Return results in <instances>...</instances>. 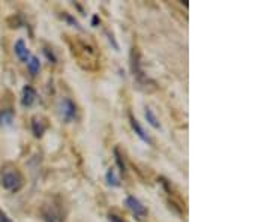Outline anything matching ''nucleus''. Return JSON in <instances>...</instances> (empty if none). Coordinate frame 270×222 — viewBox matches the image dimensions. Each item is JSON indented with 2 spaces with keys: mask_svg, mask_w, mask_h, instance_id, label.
Wrapping results in <instances>:
<instances>
[{
  "mask_svg": "<svg viewBox=\"0 0 270 222\" xmlns=\"http://www.w3.org/2000/svg\"><path fill=\"white\" fill-rule=\"evenodd\" d=\"M22 185H24V179H22V176L17 171H8L2 176V186L6 191L18 192L22 188Z\"/></svg>",
  "mask_w": 270,
  "mask_h": 222,
  "instance_id": "obj_1",
  "label": "nucleus"
},
{
  "mask_svg": "<svg viewBox=\"0 0 270 222\" xmlns=\"http://www.w3.org/2000/svg\"><path fill=\"white\" fill-rule=\"evenodd\" d=\"M59 108H60V114H62L65 122L69 123V122L77 119V105L69 98H63L60 101Z\"/></svg>",
  "mask_w": 270,
  "mask_h": 222,
  "instance_id": "obj_2",
  "label": "nucleus"
},
{
  "mask_svg": "<svg viewBox=\"0 0 270 222\" xmlns=\"http://www.w3.org/2000/svg\"><path fill=\"white\" fill-rule=\"evenodd\" d=\"M125 204H126V207L135 215V218L144 219V218L147 216V209H146V206L140 201V200H138L137 197H134V195L126 197Z\"/></svg>",
  "mask_w": 270,
  "mask_h": 222,
  "instance_id": "obj_3",
  "label": "nucleus"
},
{
  "mask_svg": "<svg viewBox=\"0 0 270 222\" xmlns=\"http://www.w3.org/2000/svg\"><path fill=\"white\" fill-rule=\"evenodd\" d=\"M131 69H132V74L135 78L141 80L144 75H143V71H141V65H140V54H138V48H132L131 51Z\"/></svg>",
  "mask_w": 270,
  "mask_h": 222,
  "instance_id": "obj_4",
  "label": "nucleus"
},
{
  "mask_svg": "<svg viewBox=\"0 0 270 222\" xmlns=\"http://www.w3.org/2000/svg\"><path fill=\"white\" fill-rule=\"evenodd\" d=\"M36 101V90L32 86H24L22 89V95H21V105L22 107H32Z\"/></svg>",
  "mask_w": 270,
  "mask_h": 222,
  "instance_id": "obj_5",
  "label": "nucleus"
},
{
  "mask_svg": "<svg viewBox=\"0 0 270 222\" xmlns=\"http://www.w3.org/2000/svg\"><path fill=\"white\" fill-rule=\"evenodd\" d=\"M129 122H131V126H132V129L135 131V134H137L144 143H147V144H152L153 141H152V138H150V135L147 134V132L144 131V128L140 125V122L135 119L134 116H129Z\"/></svg>",
  "mask_w": 270,
  "mask_h": 222,
  "instance_id": "obj_6",
  "label": "nucleus"
},
{
  "mask_svg": "<svg viewBox=\"0 0 270 222\" xmlns=\"http://www.w3.org/2000/svg\"><path fill=\"white\" fill-rule=\"evenodd\" d=\"M15 54H17V57L21 60V62H29V59H30V51H29V48H27V45H26V42L22 41V39H18L17 42H15Z\"/></svg>",
  "mask_w": 270,
  "mask_h": 222,
  "instance_id": "obj_7",
  "label": "nucleus"
},
{
  "mask_svg": "<svg viewBox=\"0 0 270 222\" xmlns=\"http://www.w3.org/2000/svg\"><path fill=\"white\" fill-rule=\"evenodd\" d=\"M45 129H47V123L44 122L42 117L35 116V117L32 119V131H33L35 137H36V138H41V137L44 135Z\"/></svg>",
  "mask_w": 270,
  "mask_h": 222,
  "instance_id": "obj_8",
  "label": "nucleus"
},
{
  "mask_svg": "<svg viewBox=\"0 0 270 222\" xmlns=\"http://www.w3.org/2000/svg\"><path fill=\"white\" fill-rule=\"evenodd\" d=\"M44 219H45V222H63L60 213L51 206L44 210Z\"/></svg>",
  "mask_w": 270,
  "mask_h": 222,
  "instance_id": "obj_9",
  "label": "nucleus"
},
{
  "mask_svg": "<svg viewBox=\"0 0 270 222\" xmlns=\"http://www.w3.org/2000/svg\"><path fill=\"white\" fill-rule=\"evenodd\" d=\"M14 122V111L11 108L0 111V126H9Z\"/></svg>",
  "mask_w": 270,
  "mask_h": 222,
  "instance_id": "obj_10",
  "label": "nucleus"
},
{
  "mask_svg": "<svg viewBox=\"0 0 270 222\" xmlns=\"http://www.w3.org/2000/svg\"><path fill=\"white\" fill-rule=\"evenodd\" d=\"M144 116H146V120H147V123H149L150 126H153L155 129H159V128H161V123H159V120H158V117H156V114L153 113L152 108L146 107Z\"/></svg>",
  "mask_w": 270,
  "mask_h": 222,
  "instance_id": "obj_11",
  "label": "nucleus"
},
{
  "mask_svg": "<svg viewBox=\"0 0 270 222\" xmlns=\"http://www.w3.org/2000/svg\"><path fill=\"white\" fill-rule=\"evenodd\" d=\"M107 182H108L110 186H114V188L120 186V179L117 177L114 168H108V171H107Z\"/></svg>",
  "mask_w": 270,
  "mask_h": 222,
  "instance_id": "obj_12",
  "label": "nucleus"
},
{
  "mask_svg": "<svg viewBox=\"0 0 270 222\" xmlns=\"http://www.w3.org/2000/svg\"><path fill=\"white\" fill-rule=\"evenodd\" d=\"M27 68H29V72L32 75H36L41 69V62L36 56H30L29 62H27Z\"/></svg>",
  "mask_w": 270,
  "mask_h": 222,
  "instance_id": "obj_13",
  "label": "nucleus"
},
{
  "mask_svg": "<svg viewBox=\"0 0 270 222\" xmlns=\"http://www.w3.org/2000/svg\"><path fill=\"white\" fill-rule=\"evenodd\" d=\"M114 156H116V162H117V167L120 168V173H122V174H125V171H126V165H125L123 156H122V155H120V152H119V149H117V147L114 149Z\"/></svg>",
  "mask_w": 270,
  "mask_h": 222,
  "instance_id": "obj_14",
  "label": "nucleus"
},
{
  "mask_svg": "<svg viewBox=\"0 0 270 222\" xmlns=\"http://www.w3.org/2000/svg\"><path fill=\"white\" fill-rule=\"evenodd\" d=\"M66 21H68V23H71L74 27H77V29H80L81 30V26H80V23H78V21L71 15V14H68V12H63V15H62Z\"/></svg>",
  "mask_w": 270,
  "mask_h": 222,
  "instance_id": "obj_15",
  "label": "nucleus"
},
{
  "mask_svg": "<svg viewBox=\"0 0 270 222\" xmlns=\"http://www.w3.org/2000/svg\"><path fill=\"white\" fill-rule=\"evenodd\" d=\"M44 54L47 56V59H48L51 63H56V60H57V59H56L54 53H53V51H50V48H44Z\"/></svg>",
  "mask_w": 270,
  "mask_h": 222,
  "instance_id": "obj_16",
  "label": "nucleus"
},
{
  "mask_svg": "<svg viewBox=\"0 0 270 222\" xmlns=\"http://www.w3.org/2000/svg\"><path fill=\"white\" fill-rule=\"evenodd\" d=\"M0 222H12V221L8 218V215L3 210H0Z\"/></svg>",
  "mask_w": 270,
  "mask_h": 222,
  "instance_id": "obj_17",
  "label": "nucleus"
},
{
  "mask_svg": "<svg viewBox=\"0 0 270 222\" xmlns=\"http://www.w3.org/2000/svg\"><path fill=\"white\" fill-rule=\"evenodd\" d=\"M108 219H110V222H125L123 219H120L119 216H116V215H110L108 216Z\"/></svg>",
  "mask_w": 270,
  "mask_h": 222,
  "instance_id": "obj_18",
  "label": "nucleus"
},
{
  "mask_svg": "<svg viewBox=\"0 0 270 222\" xmlns=\"http://www.w3.org/2000/svg\"><path fill=\"white\" fill-rule=\"evenodd\" d=\"M98 23H99V18H98V15H95L93 20H92V24H93V26H98Z\"/></svg>",
  "mask_w": 270,
  "mask_h": 222,
  "instance_id": "obj_19",
  "label": "nucleus"
}]
</instances>
